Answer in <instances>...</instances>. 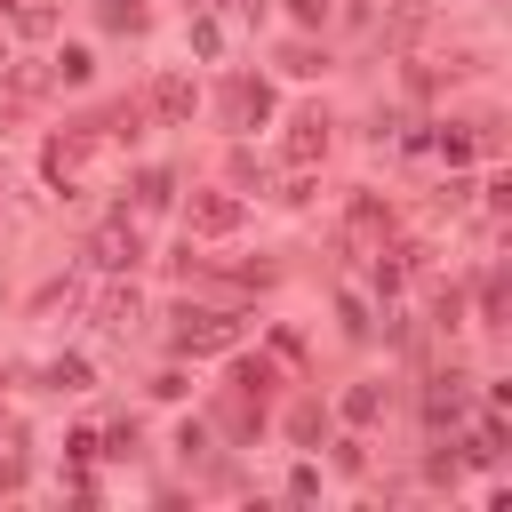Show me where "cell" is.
<instances>
[{
	"mask_svg": "<svg viewBox=\"0 0 512 512\" xmlns=\"http://www.w3.org/2000/svg\"><path fill=\"white\" fill-rule=\"evenodd\" d=\"M224 344H240V320L232 312H208V304L200 312L192 304L176 312V352H224Z\"/></svg>",
	"mask_w": 512,
	"mask_h": 512,
	"instance_id": "6da1fadb",
	"label": "cell"
},
{
	"mask_svg": "<svg viewBox=\"0 0 512 512\" xmlns=\"http://www.w3.org/2000/svg\"><path fill=\"white\" fill-rule=\"evenodd\" d=\"M240 200L232 192H192V208H184V232H200V240H224V232H240Z\"/></svg>",
	"mask_w": 512,
	"mask_h": 512,
	"instance_id": "7a4b0ae2",
	"label": "cell"
},
{
	"mask_svg": "<svg viewBox=\"0 0 512 512\" xmlns=\"http://www.w3.org/2000/svg\"><path fill=\"white\" fill-rule=\"evenodd\" d=\"M328 152V112H296L288 120V160L304 168V160H320Z\"/></svg>",
	"mask_w": 512,
	"mask_h": 512,
	"instance_id": "3957f363",
	"label": "cell"
},
{
	"mask_svg": "<svg viewBox=\"0 0 512 512\" xmlns=\"http://www.w3.org/2000/svg\"><path fill=\"white\" fill-rule=\"evenodd\" d=\"M136 256H144V240H136V224H128V216H112V224L96 232V264H112V272H120V264H136Z\"/></svg>",
	"mask_w": 512,
	"mask_h": 512,
	"instance_id": "277c9868",
	"label": "cell"
},
{
	"mask_svg": "<svg viewBox=\"0 0 512 512\" xmlns=\"http://www.w3.org/2000/svg\"><path fill=\"white\" fill-rule=\"evenodd\" d=\"M192 104H200V96H192V80H176V72L152 88V112H160V120H192Z\"/></svg>",
	"mask_w": 512,
	"mask_h": 512,
	"instance_id": "5b68a950",
	"label": "cell"
},
{
	"mask_svg": "<svg viewBox=\"0 0 512 512\" xmlns=\"http://www.w3.org/2000/svg\"><path fill=\"white\" fill-rule=\"evenodd\" d=\"M224 112H232V120H264V112H272L264 80H232V88H224Z\"/></svg>",
	"mask_w": 512,
	"mask_h": 512,
	"instance_id": "8992f818",
	"label": "cell"
},
{
	"mask_svg": "<svg viewBox=\"0 0 512 512\" xmlns=\"http://www.w3.org/2000/svg\"><path fill=\"white\" fill-rule=\"evenodd\" d=\"M96 320H104V328H112V336H120V328H128V320H136V296H104V312H96Z\"/></svg>",
	"mask_w": 512,
	"mask_h": 512,
	"instance_id": "52a82bcc",
	"label": "cell"
},
{
	"mask_svg": "<svg viewBox=\"0 0 512 512\" xmlns=\"http://www.w3.org/2000/svg\"><path fill=\"white\" fill-rule=\"evenodd\" d=\"M376 408H384V392H376V384H360V392H352V400H344V416H352V424H368V416H376Z\"/></svg>",
	"mask_w": 512,
	"mask_h": 512,
	"instance_id": "ba28073f",
	"label": "cell"
},
{
	"mask_svg": "<svg viewBox=\"0 0 512 512\" xmlns=\"http://www.w3.org/2000/svg\"><path fill=\"white\" fill-rule=\"evenodd\" d=\"M48 384H64V392H80V384H88V360H56V368H48Z\"/></svg>",
	"mask_w": 512,
	"mask_h": 512,
	"instance_id": "9c48e42d",
	"label": "cell"
},
{
	"mask_svg": "<svg viewBox=\"0 0 512 512\" xmlns=\"http://www.w3.org/2000/svg\"><path fill=\"white\" fill-rule=\"evenodd\" d=\"M288 8H296V24H320L328 16V0H288Z\"/></svg>",
	"mask_w": 512,
	"mask_h": 512,
	"instance_id": "30bf717a",
	"label": "cell"
}]
</instances>
